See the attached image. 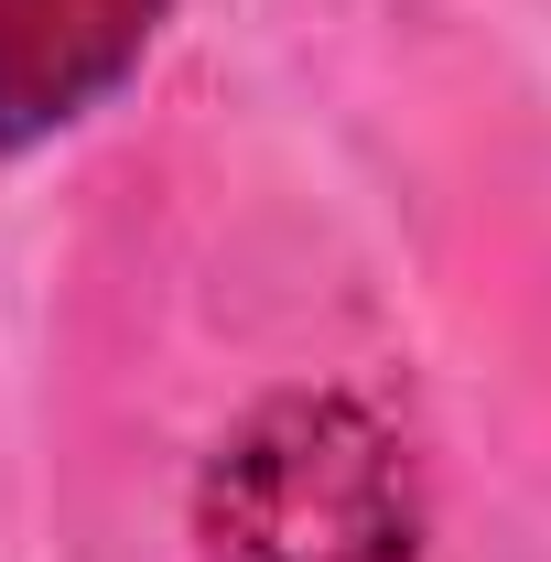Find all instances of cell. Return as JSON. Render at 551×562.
I'll use <instances>...</instances> for the list:
<instances>
[{"instance_id":"6da1fadb","label":"cell","mask_w":551,"mask_h":562,"mask_svg":"<svg viewBox=\"0 0 551 562\" xmlns=\"http://www.w3.org/2000/svg\"><path fill=\"white\" fill-rule=\"evenodd\" d=\"M206 562H421V487L379 412L336 390L260 401L195 476Z\"/></svg>"},{"instance_id":"7a4b0ae2","label":"cell","mask_w":551,"mask_h":562,"mask_svg":"<svg viewBox=\"0 0 551 562\" xmlns=\"http://www.w3.org/2000/svg\"><path fill=\"white\" fill-rule=\"evenodd\" d=\"M162 0H0V151L66 131L140 66Z\"/></svg>"}]
</instances>
